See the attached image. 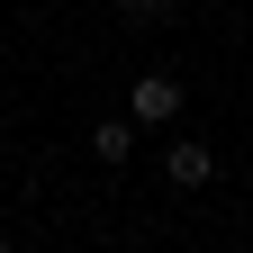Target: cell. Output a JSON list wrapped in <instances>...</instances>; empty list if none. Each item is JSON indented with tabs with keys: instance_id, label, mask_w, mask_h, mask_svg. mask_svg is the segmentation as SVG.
<instances>
[{
	"instance_id": "cell-2",
	"label": "cell",
	"mask_w": 253,
	"mask_h": 253,
	"mask_svg": "<svg viewBox=\"0 0 253 253\" xmlns=\"http://www.w3.org/2000/svg\"><path fill=\"white\" fill-rule=\"evenodd\" d=\"M163 172H172L181 190H208V181H217V154H208V145H172V163H163Z\"/></svg>"
},
{
	"instance_id": "cell-3",
	"label": "cell",
	"mask_w": 253,
	"mask_h": 253,
	"mask_svg": "<svg viewBox=\"0 0 253 253\" xmlns=\"http://www.w3.org/2000/svg\"><path fill=\"white\" fill-rule=\"evenodd\" d=\"M90 154H100V163H126V154H136V118H100L90 126Z\"/></svg>"
},
{
	"instance_id": "cell-1",
	"label": "cell",
	"mask_w": 253,
	"mask_h": 253,
	"mask_svg": "<svg viewBox=\"0 0 253 253\" xmlns=\"http://www.w3.org/2000/svg\"><path fill=\"white\" fill-rule=\"evenodd\" d=\"M126 118H136V126H154V118H181V82H172V73H145L136 90H126Z\"/></svg>"
},
{
	"instance_id": "cell-4",
	"label": "cell",
	"mask_w": 253,
	"mask_h": 253,
	"mask_svg": "<svg viewBox=\"0 0 253 253\" xmlns=\"http://www.w3.org/2000/svg\"><path fill=\"white\" fill-rule=\"evenodd\" d=\"M118 18H126V27H163V18H172V0H118Z\"/></svg>"
}]
</instances>
